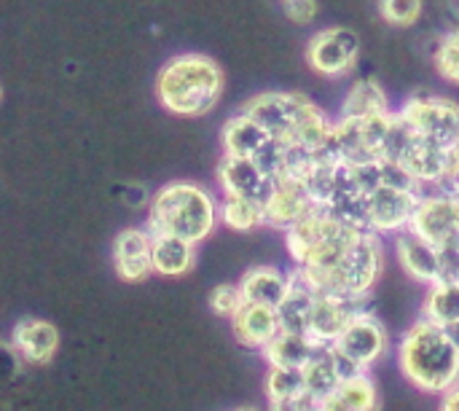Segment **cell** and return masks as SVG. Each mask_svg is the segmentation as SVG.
<instances>
[{
  "label": "cell",
  "mask_w": 459,
  "mask_h": 411,
  "mask_svg": "<svg viewBox=\"0 0 459 411\" xmlns=\"http://www.w3.org/2000/svg\"><path fill=\"white\" fill-rule=\"evenodd\" d=\"M221 226L239 234L258 232L261 226H266V207L253 199L221 197Z\"/></svg>",
  "instance_id": "f546056e"
},
{
  "label": "cell",
  "mask_w": 459,
  "mask_h": 411,
  "mask_svg": "<svg viewBox=\"0 0 459 411\" xmlns=\"http://www.w3.org/2000/svg\"><path fill=\"white\" fill-rule=\"evenodd\" d=\"M433 191H446V194H455V197H459V143L457 145H452V151H449V162H446V175H444L441 186H438V188H433Z\"/></svg>",
  "instance_id": "d590c367"
},
{
  "label": "cell",
  "mask_w": 459,
  "mask_h": 411,
  "mask_svg": "<svg viewBox=\"0 0 459 411\" xmlns=\"http://www.w3.org/2000/svg\"><path fill=\"white\" fill-rule=\"evenodd\" d=\"M280 3H285V0H280Z\"/></svg>",
  "instance_id": "b9f144b4"
},
{
  "label": "cell",
  "mask_w": 459,
  "mask_h": 411,
  "mask_svg": "<svg viewBox=\"0 0 459 411\" xmlns=\"http://www.w3.org/2000/svg\"><path fill=\"white\" fill-rule=\"evenodd\" d=\"M261 127H266L285 148L307 151V153H328L333 151V127L336 118L328 116L312 97L301 92L269 89L258 92L239 108Z\"/></svg>",
  "instance_id": "7a4b0ae2"
},
{
  "label": "cell",
  "mask_w": 459,
  "mask_h": 411,
  "mask_svg": "<svg viewBox=\"0 0 459 411\" xmlns=\"http://www.w3.org/2000/svg\"><path fill=\"white\" fill-rule=\"evenodd\" d=\"M355 374H358V372L336 353L333 345H323V347L312 355V361L301 369L307 393H309L315 401H320V404H323L344 380H350V377H355Z\"/></svg>",
  "instance_id": "44dd1931"
},
{
  "label": "cell",
  "mask_w": 459,
  "mask_h": 411,
  "mask_svg": "<svg viewBox=\"0 0 459 411\" xmlns=\"http://www.w3.org/2000/svg\"><path fill=\"white\" fill-rule=\"evenodd\" d=\"M223 67L207 54H178L156 75L153 92L164 110L180 118H199L218 108L223 94Z\"/></svg>",
  "instance_id": "5b68a950"
},
{
  "label": "cell",
  "mask_w": 459,
  "mask_h": 411,
  "mask_svg": "<svg viewBox=\"0 0 459 411\" xmlns=\"http://www.w3.org/2000/svg\"><path fill=\"white\" fill-rule=\"evenodd\" d=\"M323 210L317 197L307 188V183L293 178H280L269 202H266V229L274 232H290L309 215Z\"/></svg>",
  "instance_id": "2e32d148"
},
{
  "label": "cell",
  "mask_w": 459,
  "mask_h": 411,
  "mask_svg": "<svg viewBox=\"0 0 459 411\" xmlns=\"http://www.w3.org/2000/svg\"><path fill=\"white\" fill-rule=\"evenodd\" d=\"M425 188L390 162L342 164L325 197V210L360 232L398 237L411 229Z\"/></svg>",
  "instance_id": "6da1fadb"
},
{
  "label": "cell",
  "mask_w": 459,
  "mask_h": 411,
  "mask_svg": "<svg viewBox=\"0 0 459 411\" xmlns=\"http://www.w3.org/2000/svg\"><path fill=\"white\" fill-rule=\"evenodd\" d=\"M425 3L422 0H379V16L393 27H411L420 22Z\"/></svg>",
  "instance_id": "836d02e7"
},
{
  "label": "cell",
  "mask_w": 459,
  "mask_h": 411,
  "mask_svg": "<svg viewBox=\"0 0 459 411\" xmlns=\"http://www.w3.org/2000/svg\"><path fill=\"white\" fill-rule=\"evenodd\" d=\"M449 151L430 137L420 135L411 129L395 110V129H393V143H390V164H395L401 172H406L414 183H420L425 191H433L441 186L446 175V162Z\"/></svg>",
  "instance_id": "ba28073f"
},
{
  "label": "cell",
  "mask_w": 459,
  "mask_h": 411,
  "mask_svg": "<svg viewBox=\"0 0 459 411\" xmlns=\"http://www.w3.org/2000/svg\"><path fill=\"white\" fill-rule=\"evenodd\" d=\"M323 345H317L312 337L307 334H288L282 331L261 355L269 363V369H288V372H301L312 355L320 350Z\"/></svg>",
  "instance_id": "4316f807"
},
{
  "label": "cell",
  "mask_w": 459,
  "mask_h": 411,
  "mask_svg": "<svg viewBox=\"0 0 459 411\" xmlns=\"http://www.w3.org/2000/svg\"><path fill=\"white\" fill-rule=\"evenodd\" d=\"M366 310H368V302H350L342 296L317 293L307 337H312L317 345H333L344 334V328Z\"/></svg>",
  "instance_id": "ffe728a7"
},
{
  "label": "cell",
  "mask_w": 459,
  "mask_h": 411,
  "mask_svg": "<svg viewBox=\"0 0 459 411\" xmlns=\"http://www.w3.org/2000/svg\"><path fill=\"white\" fill-rule=\"evenodd\" d=\"M231 331H234V339L247 347V350H258L264 353L280 334H282V323H280V315L274 307H266V304H245L237 318L231 320Z\"/></svg>",
  "instance_id": "7402d4cb"
},
{
  "label": "cell",
  "mask_w": 459,
  "mask_h": 411,
  "mask_svg": "<svg viewBox=\"0 0 459 411\" xmlns=\"http://www.w3.org/2000/svg\"><path fill=\"white\" fill-rule=\"evenodd\" d=\"M215 183H218L221 197L253 199L266 207V202L277 186V178L250 159L221 156V162L215 167Z\"/></svg>",
  "instance_id": "9a60e30c"
},
{
  "label": "cell",
  "mask_w": 459,
  "mask_h": 411,
  "mask_svg": "<svg viewBox=\"0 0 459 411\" xmlns=\"http://www.w3.org/2000/svg\"><path fill=\"white\" fill-rule=\"evenodd\" d=\"M312 411H328V409H325L323 404H317V407H315V409H312Z\"/></svg>",
  "instance_id": "60d3db41"
},
{
  "label": "cell",
  "mask_w": 459,
  "mask_h": 411,
  "mask_svg": "<svg viewBox=\"0 0 459 411\" xmlns=\"http://www.w3.org/2000/svg\"><path fill=\"white\" fill-rule=\"evenodd\" d=\"M420 318L452 331L459 323V283H436L425 291Z\"/></svg>",
  "instance_id": "f1b7e54d"
},
{
  "label": "cell",
  "mask_w": 459,
  "mask_h": 411,
  "mask_svg": "<svg viewBox=\"0 0 459 411\" xmlns=\"http://www.w3.org/2000/svg\"><path fill=\"white\" fill-rule=\"evenodd\" d=\"M395 110L374 118H336L333 151L342 164H379L390 159Z\"/></svg>",
  "instance_id": "9c48e42d"
},
{
  "label": "cell",
  "mask_w": 459,
  "mask_h": 411,
  "mask_svg": "<svg viewBox=\"0 0 459 411\" xmlns=\"http://www.w3.org/2000/svg\"><path fill=\"white\" fill-rule=\"evenodd\" d=\"M242 288L245 302L250 304H266V307H280L285 296L290 293L293 285V269H280L272 264H258L245 269V275L237 280Z\"/></svg>",
  "instance_id": "603a6c76"
},
{
  "label": "cell",
  "mask_w": 459,
  "mask_h": 411,
  "mask_svg": "<svg viewBox=\"0 0 459 411\" xmlns=\"http://www.w3.org/2000/svg\"><path fill=\"white\" fill-rule=\"evenodd\" d=\"M309 67L323 78H344L355 70L360 57V38L344 24L317 30L304 48Z\"/></svg>",
  "instance_id": "4fadbf2b"
},
{
  "label": "cell",
  "mask_w": 459,
  "mask_h": 411,
  "mask_svg": "<svg viewBox=\"0 0 459 411\" xmlns=\"http://www.w3.org/2000/svg\"><path fill=\"white\" fill-rule=\"evenodd\" d=\"M433 65L444 81L459 86V27L444 32V38L438 40L433 51Z\"/></svg>",
  "instance_id": "1f68e13d"
},
{
  "label": "cell",
  "mask_w": 459,
  "mask_h": 411,
  "mask_svg": "<svg viewBox=\"0 0 459 411\" xmlns=\"http://www.w3.org/2000/svg\"><path fill=\"white\" fill-rule=\"evenodd\" d=\"M110 261H113L116 275L124 283L148 280L151 275H156V269H153V234L145 226L121 229L113 237Z\"/></svg>",
  "instance_id": "e0dca14e"
},
{
  "label": "cell",
  "mask_w": 459,
  "mask_h": 411,
  "mask_svg": "<svg viewBox=\"0 0 459 411\" xmlns=\"http://www.w3.org/2000/svg\"><path fill=\"white\" fill-rule=\"evenodd\" d=\"M438 411H459V385L457 388H452L446 396H441Z\"/></svg>",
  "instance_id": "74e56055"
},
{
  "label": "cell",
  "mask_w": 459,
  "mask_h": 411,
  "mask_svg": "<svg viewBox=\"0 0 459 411\" xmlns=\"http://www.w3.org/2000/svg\"><path fill=\"white\" fill-rule=\"evenodd\" d=\"M323 407L328 411H382V393L374 374H355L344 380Z\"/></svg>",
  "instance_id": "d4e9b609"
},
{
  "label": "cell",
  "mask_w": 459,
  "mask_h": 411,
  "mask_svg": "<svg viewBox=\"0 0 459 411\" xmlns=\"http://www.w3.org/2000/svg\"><path fill=\"white\" fill-rule=\"evenodd\" d=\"M398 116L417 129L420 135L430 137L433 143L452 148L459 143V102L441 94H411L398 108Z\"/></svg>",
  "instance_id": "7c38bea8"
},
{
  "label": "cell",
  "mask_w": 459,
  "mask_h": 411,
  "mask_svg": "<svg viewBox=\"0 0 459 411\" xmlns=\"http://www.w3.org/2000/svg\"><path fill=\"white\" fill-rule=\"evenodd\" d=\"M282 8H285V16H288L290 22H296V24H309V22H315V19H317V11H320L317 0H285Z\"/></svg>",
  "instance_id": "e575fe53"
},
{
  "label": "cell",
  "mask_w": 459,
  "mask_h": 411,
  "mask_svg": "<svg viewBox=\"0 0 459 411\" xmlns=\"http://www.w3.org/2000/svg\"><path fill=\"white\" fill-rule=\"evenodd\" d=\"M358 226L342 221L339 215L328 213L325 207L285 232V250L293 261V269H317L344 253L350 245L360 240Z\"/></svg>",
  "instance_id": "52a82bcc"
},
{
  "label": "cell",
  "mask_w": 459,
  "mask_h": 411,
  "mask_svg": "<svg viewBox=\"0 0 459 411\" xmlns=\"http://www.w3.org/2000/svg\"><path fill=\"white\" fill-rule=\"evenodd\" d=\"M320 401H315L309 393H301V396H293V398H285V401H272L269 411H312Z\"/></svg>",
  "instance_id": "8d00e7d4"
},
{
  "label": "cell",
  "mask_w": 459,
  "mask_h": 411,
  "mask_svg": "<svg viewBox=\"0 0 459 411\" xmlns=\"http://www.w3.org/2000/svg\"><path fill=\"white\" fill-rule=\"evenodd\" d=\"M333 347L358 374H371L390 355L393 345L382 318L366 310L344 328V334L333 342Z\"/></svg>",
  "instance_id": "8fae6325"
},
{
  "label": "cell",
  "mask_w": 459,
  "mask_h": 411,
  "mask_svg": "<svg viewBox=\"0 0 459 411\" xmlns=\"http://www.w3.org/2000/svg\"><path fill=\"white\" fill-rule=\"evenodd\" d=\"M229 411H261L258 407H237V409H229Z\"/></svg>",
  "instance_id": "ab89813d"
},
{
  "label": "cell",
  "mask_w": 459,
  "mask_h": 411,
  "mask_svg": "<svg viewBox=\"0 0 459 411\" xmlns=\"http://www.w3.org/2000/svg\"><path fill=\"white\" fill-rule=\"evenodd\" d=\"M196 248L186 240L153 234V269L159 277H186L196 267Z\"/></svg>",
  "instance_id": "484cf974"
},
{
  "label": "cell",
  "mask_w": 459,
  "mask_h": 411,
  "mask_svg": "<svg viewBox=\"0 0 459 411\" xmlns=\"http://www.w3.org/2000/svg\"><path fill=\"white\" fill-rule=\"evenodd\" d=\"M5 347L27 366H48L59 353V328L43 318H22L13 323Z\"/></svg>",
  "instance_id": "ac0fdd59"
},
{
  "label": "cell",
  "mask_w": 459,
  "mask_h": 411,
  "mask_svg": "<svg viewBox=\"0 0 459 411\" xmlns=\"http://www.w3.org/2000/svg\"><path fill=\"white\" fill-rule=\"evenodd\" d=\"M221 226V197L194 180H169L148 202L145 229L191 245L207 242Z\"/></svg>",
  "instance_id": "3957f363"
},
{
  "label": "cell",
  "mask_w": 459,
  "mask_h": 411,
  "mask_svg": "<svg viewBox=\"0 0 459 411\" xmlns=\"http://www.w3.org/2000/svg\"><path fill=\"white\" fill-rule=\"evenodd\" d=\"M315 299H317V291L293 269L290 293H288L285 302L277 307L282 331H288V334H309V320H312Z\"/></svg>",
  "instance_id": "83f0119b"
},
{
  "label": "cell",
  "mask_w": 459,
  "mask_h": 411,
  "mask_svg": "<svg viewBox=\"0 0 459 411\" xmlns=\"http://www.w3.org/2000/svg\"><path fill=\"white\" fill-rule=\"evenodd\" d=\"M449 334H452V339L457 342V347H459V323H457V326H455V328H452V331H449Z\"/></svg>",
  "instance_id": "f35d334b"
},
{
  "label": "cell",
  "mask_w": 459,
  "mask_h": 411,
  "mask_svg": "<svg viewBox=\"0 0 459 411\" xmlns=\"http://www.w3.org/2000/svg\"><path fill=\"white\" fill-rule=\"evenodd\" d=\"M393 113L390 94L377 78H358L344 100H342V118H374V116H387Z\"/></svg>",
  "instance_id": "cb8c5ba5"
},
{
  "label": "cell",
  "mask_w": 459,
  "mask_h": 411,
  "mask_svg": "<svg viewBox=\"0 0 459 411\" xmlns=\"http://www.w3.org/2000/svg\"><path fill=\"white\" fill-rule=\"evenodd\" d=\"M411 232L441 250L459 248V197L446 191H425Z\"/></svg>",
  "instance_id": "5bb4252c"
},
{
  "label": "cell",
  "mask_w": 459,
  "mask_h": 411,
  "mask_svg": "<svg viewBox=\"0 0 459 411\" xmlns=\"http://www.w3.org/2000/svg\"><path fill=\"white\" fill-rule=\"evenodd\" d=\"M395 355L403 380L428 396H446L459 385L457 342L446 328L425 318H417L401 334Z\"/></svg>",
  "instance_id": "277c9868"
},
{
  "label": "cell",
  "mask_w": 459,
  "mask_h": 411,
  "mask_svg": "<svg viewBox=\"0 0 459 411\" xmlns=\"http://www.w3.org/2000/svg\"><path fill=\"white\" fill-rule=\"evenodd\" d=\"M264 393H266V404L272 401H285L293 396L307 393L304 388V377L301 372H288V369H269L266 380H264Z\"/></svg>",
  "instance_id": "4dcf8cb0"
},
{
  "label": "cell",
  "mask_w": 459,
  "mask_h": 411,
  "mask_svg": "<svg viewBox=\"0 0 459 411\" xmlns=\"http://www.w3.org/2000/svg\"><path fill=\"white\" fill-rule=\"evenodd\" d=\"M387 264L385 253V237L377 234H360L355 245H350L344 253H339L333 261L317 269H296L317 293L342 296L350 302H371V293L377 283L382 280Z\"/></svg>",
  "instance_id": "8992f818"
},
{
  "label": "cell",
  "mask_w": 459,
  "mask_h": 411,
  "mask_svg": "<svg viewBox=\"0 0 459 411\" xmlns=\"http://www.w3.org/2000/svg\"><path fill=\"white\" fill-rule=\"evenodd\" d=\"M393 250L403 275H409L414 283H422L425 288L444 283V253L433 242L422 240L420 234L409 229L393 237Z\"/></svg>",
  "instance_id": "d6986e66"
},
{
  "label": "cell",
  "mask_w": 459,
  "mask_h": 411,
  "mask_svg": "<svg viewBox=\"0 0 459 411\" xmlns=\"http://www.w3.org/2000/svg\"><path fill=\"white\" fill-rule=\"evenodd\" d=\"M207 304H210V310H212L218 318L234 320L237 312H239L247 302H245V296H242L239 283H221V285H215V288L210 291Z\"/></svg>",
  "instance_id": "d6a6232c"
},
{
  "label": "cell",
  "mask_w": 459,
  "mask_h": 411,
  "mask_svg": "<svg viewBox=\"0 0 459 411\" xmlns=\"http://www.w3.org/2000/svg\"><path fill=\"white\" fill-rule=\"evenodd\" d=\"M221 148H223V156L250 159V162L261 164L277 180L282 175L285 156H288V148L266 127H261L255 118H250L242 110L223 121V127H221Z\"/></svg>",
  "instance_id": "30bf717a"
}]
</instances>
